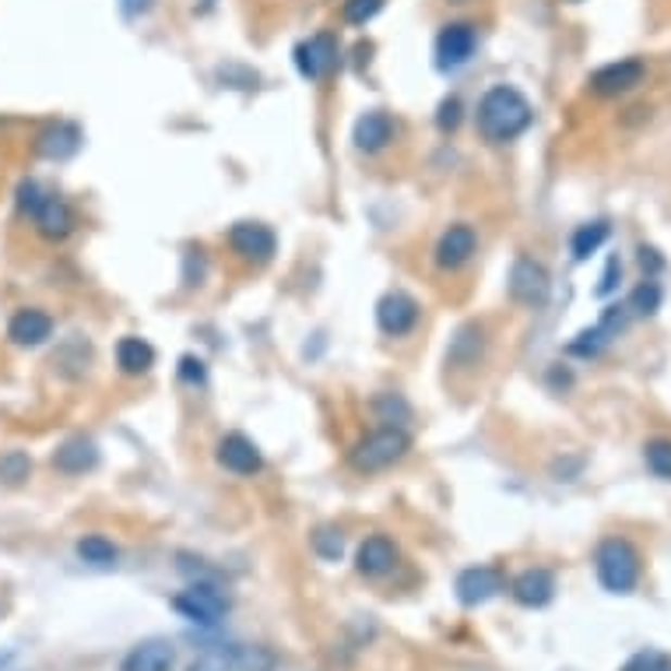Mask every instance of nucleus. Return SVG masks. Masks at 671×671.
<instances>
[{
	"label": "nucleus",
	"instance_id": "obj_37",
	"mask_svg": "<svg viewBox=\"0 0 671 671\" xmlns=\"http://www.w3.org/2000/svg\"><path fill=\"white\" fill-rule=\"evenodd\" d=\"M619 278H622V261H619V257H608V264H605V275H602L598 289H594V292H598L602 300H605V295H611V292L619 289Z\"/></svg>",
	"mask_w": 671,
	"mask_h": 671
},
{
	"label": "nucleus",
	"instance_id": "obj_36",
	"mask_svg": "<svg viewBox=\"0 0 671 671\" xmlns=\"http://www.w3.org/2000/svg\"><path fill=\"white\" fill-rule=\"evenodd\" d=\"M622 671H668V658L658 650H644V654H636Z\"/></svg>",
	"mask_w": 671,
	"mask_h": 671
},
{
	"label": "nucleus",
	"instance_id": "obj_38",
	"mask_svg": "<svg viewBox=\"0 0 671 671\" xmlns=\"http://www.w3.org/2000/svg\"><path fill=\"white\" fill-rule=\"evenodd\" d=\"M180 377H183L187 383H204V363L193 359V355H187V359L180 363Z\"/></svg>",
	"mask_w": 671,
	"mask_h": 671
},
{
	"label": "nucleus",
	"instance_id": "obj_33",
	"mask_svg": "<svg viewBox=\"0 0 671 671\" xmlns=\"http://www.w3.org/2000/svg\"><path fill=\"white\" fill-rule=\"evenodd\" d=\"M658 306H661V289H658V281L647 278L644 286H636L630 309H636L640 317H650V313H658Z\"/></svg>",
	"mask_w": 671,
	"mask_h": 671
},
{
	"label": "nucleus",
	"instance_id": "obj_22",
	"mask_svg": "<svg viewBox=\"0 0 671 671\" xmlns=\"http://www.w3.org/2000/svg\"><path fill=\"white\" fill-rule=\"evenodd\" d=\"M116 366H121V372H127V377H141V372L155 366V349L148 345L144 338L127 334L116 341Z\"/></svg>",
	"mask_w": 671,
	"mask_h": 671
},
{
	"label": "nucleus",
	"instance_id": "obj_11",
	"mask_svg": "<svg viewBox=\"0 0 671 671\" xmlns=\"http://www.w3.org/2000/svg\"><path fill=\"white\" fill-rule=\"evenodd\" d=\"M432 253H436V264L443 271H460V267L479 253V232H474L468 221H454V226L443 229Z\"/></svg>",
	"mask_w": 671,
	"mask_h": 671
},
{
	"label": "nucleus",
	"instance_id": "obj_21",
	"mask_svg": "<svg viewBox=\"0 0 671 671\" xmlns=\"http://www.w3.org/2000/svg\"><path fill=\"white\" fill-rule=\"evenodd\" d=\"M485 355V331L479 324H465L454 334L451 349H446V366L454 369H474Z\"/></svg>",
	"mask_w": 671,
	"mask_h": 671
},
{
	"label": "nucleus",
	"instance_id": "obj_9",
	"mask_svg": "<svg viewBox=\"0 0 671 671\" xmlns=\"http://www.w3.org/2000/svg\"><path fill=\"white\" fill-rule=\"evenodd\" d=\"M292 56H295V71H300L306 81H324L327 74L338 67V39L331 33H317V36L303 39Z\"/></svg>",
	"mask_w": 671,
	"mask_h": 671
},
{
	"label": "nucleus",
	"instance_id": "obj_14",
	"mask_svg": "<svg viewBox=\"0 0 671 671\" xmlns=\"http://www.w3.org/2000/svg\"><path fill=\"white\" fill-rule=\"evenodd\" d=\"M218 465L240 474V479H250V474H257L264 468V457H261V446L253 443L250 436H243V432H229V436L218 440Z\"/></svg>",
	"mask_w": 671,
	"mask_h": 671
},
{
	"label": "nucleus",
	"instance_id": "obj_17",
	"mask_svg": "<svg viewBox=\"0 0 671 671\" xmlns=\"http://www.w3.org/2000/svg\"><path fill=\"white\" fill-rule=\"evenodd\" d=\"M352 141L363 155H380L387 144L394 141V121L383 110L363 113L352 127Z\"/></svg>",
	"mask_w": 671,
	"mask_h": 671
},
{
	"label": "nucleus",
	"instance_id": "obj_16",
	"mask_svg": "<svg viewBox=\"0 0 671 671\" xmlns=\"http://www.w3.org/2000/svg\"><path fill=\"white\" fill-rule=\"evenodd\" d=\"M173 664H176V647L169 644V640L152 636V640L134 644L124 654L121 671H173Z\"/></svg>",
	"mask_w": 671,
	"mask_h": 671
},
{
	"label": "nucleus",
	"instance_id": "obj_8",
	"mask_svg": "<svg viewBox=\"0 0 671 671\" xmlns=\"http://www.w3.org/2000/svg\"><path fill=\"white\" fill-rule=\"evenodd\" d=\"M28 218H33V226L42 240H50V243H64L67 236L78 229L74 207L64 198H56V193H42V198L33 204V212H28Z\"/></svg>",
	"mask_w": 671,
	"mask_h": 671
},
{
	"label": "nucleus",
	"instance_id": "obj_39",
	"mask_svg": "<svg viewBox=\"0 0 671 671\" xmlns=\"http://www.w3.org/2000/svg\"><path fill=\"white\" fill-rule=\"evenodd\" d=\"M152 8H155V0H121L124 18H141V14H148Z\"/></svg>",
	"mask_w": 671,
	"mask_h": 671
},
{
	"label": "nucleus",
	"instance_id": "obj_29",
	"mask_svg": "<svg viewBox=\"0 0 671 671\" xmlns=\"http://www.w3.org/2000/svg\"><path fill=\"white\" fill-rule=\"evenodd\" d=\"M644 460H647V468L658 474V479L671 482V440H664V436L650 440L644 446Z\"/></svg>",
	"mask_w": 671,
	"mask_h": 671
},
{
	"label": "nucleus",
	"instance_id": "obj_25",
	"mask_svg": "<svg viewBox=\"0 0 671 671\" xmlns=\"http://www.w3.org/2000/svg\"><path fill=\"white\" fill-rule=\"evenodd\" d=\"M608 236H611V226L605 218H594V221H587V226H580L573 232V240H570L573 261H587L591 253H598L608 243Z\"/></svg>",
	"mask_w": 671,
	"mask_h": 671
},
{
	"label": "nucleus",
	"instance_id": "obj_15",
	"mask_svg": "<svg viewBox=\"0 0 671 671\" xmlns=\"http://www.w3.org/2000/svg\"><path fill=\"white\" fill-rule=\"evenodd\" d=\"M8 338L18 349H39L53 338V317L39 306H22L8 324Z\"/></svg>",
	"mask_w": 671,
	"mask_h": 671
},
{
	"label": "nucleus",
	"instance_id": "obj_23",
	"mask_svg": "<svg viewBox=\"0 0 671 671\" xmlns=\"http://www.w3.org/2000/svg\"><path fill=\"white\" fill-rule=\"evenodd\" d=\"M81 148V130L74 127V124H53L47 134H39V144H36V152L42 159H53V162H61V159H71L74 152Z\"/></svg>",
	"mask_w": 671,
	"mask_h": 671
},
{
	"label": "nucleus",
	"instance_id": "obj_28",
	"mask_svg": "<svg viewBox=\"0 0 671 671\" xmlns=\"http://www.w3.org/2000/svg\"><path fill=\"white\" fill-rule=\"evenodd\" d=\"M33 474V457L25 451H4L0 454V482L4 485H22Z\"/></svg>",
	"mask_w": 671,
	"mask_h": 671
},
{
	"label": "nucleus",
	"instance_id": "obj_20",
	"mask_svg": "<svg viewBox=\"0 0 671 671\" xmlns=\"http://www.w3.org/2000/svg\"><path fill=\"white\" fill-rule=\"evenodd\" d=\"M99 465V446L85 436H71L53 451V468L61 474H85Z\"/></svg>",
	"mask_w": 671,
	"mask_h": 671
},
{
	"label": "nucleus",
	"instance_id": "obj_34",
	"mask_svg": "<svg viewBox=\"0 0 671 671\" xmlns=\"http://www.w3.org/2000/svg\"><path fill=\"white\" fill-rule=\"evenodd\" d=\"M460 113H465V106H460V99L457 96H446L440 102V110H436V127L443 134H454L460 127Z\"/></svg>",
	"mask_w": 671,
	"mask_h": 671
},
{
	"label": "nucleus",
	"instance_id": "obj_30",
	"mask_svg": "<svg viewBox=\"0 0 671 671\" xmlns=\"http://www.w3.org/2000/svg\"><path fill=\"white\" fill-rule=\"evenodd\" d=\"M313 552H317L324 562H338L345 556V539H341V531L334 528H317L313 531Z\"/></svg>",
	"mask_w": 671,
	"mask_h": 671
},
{
	"label": "nucleus",
	"instance_id": "obj_13",
	"mask_svg": "<svg viewBox=\"0 0 671 671\" xmlns=\"http://www.w3.org/2000/svg\"><path fill=\"white\" fill-rule=\"evenodd\" d=\"M454 591H457V602L465 608H479L503 591V577L496 566H468V570L457 573Z\"/></svg>",
	"mask_w": 671,
	"mask_h": 671
},
{
	"label": "nucleus",
	"instance_id": "obj_19",
	"mask_svg": "<svg viewBox=\"0 0 671 671\" xmlns=\"http://www.w3.org/2000/svg\"><path fill=\"white\" fill-rule=\"evenodd\" d=\"M397 556L401 552L394 539H387V534H369V539L355 548V570L363 577H383L397 566Z\"/></svg>",
	"mask_w": 671,
	"mask_h": 671
},
{
	"label": "nucleus",
	"instance_id": "obj_41",
	"mask_svg": "<svg viewBox=\"0 0 671 671\" xmlns=\"http://www.w3.org/2000/svg\"><path fill=\"white\" fill-rule=\"evenodd\" d=\"M668 671H671V668H668Z\"/></svg>",
	"mask_w": 671,
	"mask_h": 671
},
{
	"label": "nucleus",
	"instance_id": "obj_26",
	"mask_svg": "<svg viewBox=\"0 0 671 671\" xmlns=\"http://www.w3.org/2000/svg\"><path fill=\"white\" fill-rule=\"evenodd\" d=\"M226 654H229V664L236 671H275L278 668V658L267 647H243V644H236Z\"/></svg>",
	"mask_w": 671,
	"mask_h": 671
},
{
	"label": "nucleus",
	"instance_id": "obj_6",
	"mask_svg": "<svg viewBox=\"0 0 671 671\" xmlns=\"http://www.w3.org/2000/svg\"><path fill=\"white\" fill-rule=\"evenodd\" d=\"M474 50H479V28L471 22H451L440 28L436 36V67L440 71H460L471 64Z\"/></svg>",
	"mask_w": 671,
	"mask_h": 671
},
{
	"label": "nucleus",
	"instance_id": "obj_35",
	"mask_svg": "<svg viewBox=\"0 0 671 671\" xmlns=\"http://www.w3.org/2000/svg\"><path fill=\"white\" fill-rule=\"evenodd\" d=\"M187 671H232L229 654L226 650H204L198 661H193Z\"/></svg>",
	"mask_w": 671,
	"mask_h": 671
},
{
	"label": "nucleus",
	"instance_id": "obj_3",
	"mask_svg": "<svg viewBox=\"0 0 671 671\" xmlns=\"http://www.w3.org/2000/svg\"><path fill=\"white\" fill-rule=\"evenodd\" d=\"M412 451V436L401 426H380L377 432H369L359 443L352 446L349 465L359 474H377L394 468L401 457Z\"/></svg>",
	"mask_w": 671,
	"mask_h": 671
},
{
	"label": "nucleus",
	"instance_id": "obj_31",
	"mask_svg": "<svg viewBox=\"0 0 671 671\" xmlns=\"http://www.w3.org/2000/svg\"><path fill=\"white\" fill-rule=\"evenodd\" d=\"M383 4L387 0H345V4H341V18L349 25H366L383 11Z\"/></svg>",
	"mask_w": 671,
	"mask_h": 671
},
{
	"label": "nucleus",
	"instance_id": "obj_24",
	"mask_svg": "<svg viewBox=\"0 0 671 671\" xmlns=\"http://www.w3.org/2000/svg\"><path fill=\"white\" fill-rule=\"evenodd\" d=\"M74 552H78L81 562L99 566V570L116 566V559H121V548H116L106 534H85V539H78V545H74Z\"/></svg>",
	"mask_w": 671,
	"mask_h": 671
},
{
	"label": "nucleus",
	"instance_id": "obj_5",
	"mask_svg": "<svg viewBox=\"0 0 671 671\" xmlns=\"http://www.w3.org/2000/svg\"><path fill=\"white\" fill-rule=\"evenodd\" d=\"M552 295V278L545 271L542 261L534 257H517L510 267V300L528 306V309H542Z\"/></svg>",
	"mask_w": 671,
	"mask_h": 671
},
{
	"label": "nucleus",
	"instance_id": "obj_1",
	"mask_svg": "<svg viewBox=\"0 0 671 671\" xmlns=\"http://www.w3.org/2000/svg\"><path fill=\"white\" fill-rule=\"evenodd\" d=\"M534 124V110L514 85H492L479 102V134L489 144H510Z\"/></svg>",
	"mask_w": 671,
	"mask_h": 671
},
{
	"label": "nucleus",
	"instance_id": "obj_18",
	"mask_svg": "<svg viewBox=\"0 0 671 671\" xmlns=\"http://www.w3.org/2000/svg\"><path fill=\"white\" fill-rule=\"evenodd\" d=\"M510 594H514V602L524 608H545L556 598V577H552V570H545V566H531V570H524L510 584Z\"/></svg>",
	"mask_w": 671,
	"mask_h": 671
},
{
	"label": "nucleus",
	"instance_id": "obj_7",
	"mask_svg": "<svg viewBox=\"0 0 671 671\" xmlns=\"http://www.w3.org/2000/svg\"><path fill=\"white\" fill-rule=\"evenodd\" d=\"M647 78V64L636 61V56H622V61H611L605 67H598L591 74V92L602 96V99H616V96H625L640 88Z\"/></svg>",
	"mask_w": 671,
	"mask_h": 671
},
{
	"label": "nucleus",
	"instance_id": "obj_4",
	"mask_svg": "<svg viewBox=\"0 0 671 671\" xmlns=\"http://www.w3.org/2000/svg\"><path fill=\"white\" fill-rule=\"evenodd\" d=\"M173 608L180 611V616L187 622H198V625H218L221 619H226L229 611V598L221 594L215 584H207V580H198V584H190L187 591H180L173 598Z\"/></svg>",
	"mask_w": 671,
	"mask_h": 671
},
{
	"label": "nucleus",
	"instance_id": "obj_27",
	"mask_svg": "<svg viewBox=\"0 0 671 671\" xmlns=\"http://www.w3.org/2000/svg\"><path fill=\"white\" fill-rule=\"evenodd\" d=\"M611 327H605V324H598V327H587V331H580L573 341H570V352L573 355H580V359H594V355H598L608 341H611Z\"/></svg>",
	"mask_w": 671,
	"mask_h": 671
},
{
	"label": "nucleus",
	"instance_id": "obj_2",
	"mask_svg": "<svg viewBox=\"0 0 671 671\" xmlns=\"http://www.w3.org/2000/svg\"><path fill=\"white\" fill-rule=\"evenodd\" d=\"M640 552L630 539H605L594 552V573L608 594H633L640 584Z\"/></svg>",
	"mask_w": 671,
	"mask_h": 671
},
{
	"label": "nucleus",
	"instance_id": "obj_10",
	"mask_svg": "<svg viewBox=\"0 0 671 671\" xmlns=\"http://www.w3.org/2000/svg\"><path fill=\"white\" fill-rule=\"evenodd\" d=\"M419 317H422L419 303H415L412 295L401 292V289L387 292L383 300L377 303V327H380L387 338H405V334H412L415 324H419Z\"/></svg>",
	"mask_w": 671,
	"mask_h": 671
},
{
	"label": "nucleus",
	"instance_id": "obj_32",
	"mask_svg": "<svg viewBox=\"0 0 671 671\" xmlns=\"http://www.w3.org/2000/svg\"><path fill=\"white\" fill-rule=\"evenodd\" d=\"M372 408H377V415H380V422H387V426H401V429H405V422H408V405H405V401H401L397 394H380L377 397V405H372Z\"/></svg>",
	"mask_w": 671,
	"mask_h": 671
},
{
	"label": "nucleus",
	"instance_id": "obj_12",
	"mask_svg": "<svg viewBox=\"0 0 671 671\" xmlns=\"http://www.w3.org/2000/svg\"><path fill=\"white\" fill-rule=\"evenodd\" d=\"M229 246L240 253L243 261L267 264L278 250V236L271 232V226H264V221H236L229 229Z\"/></svg>",
	"mask_w": 671,
	"mask_h": 671
},
{
	"label": "nucleus",
	"instance_id": "obj_40",
	"mask_svg": "<svg viewBox=\"0 0 671 671\" xmlns=\"http://www.w3.org/2000/svg\"><path fill=\"white\" fill-rule=\"evenodd\" d=\"M451 4H468V0H451Z\"/></svg>",
	"mask_w": 671,
	"mask_h": 671
}]
</instances>
